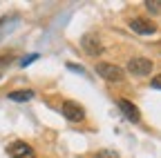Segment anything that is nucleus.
<instances>
[{
    "instance_id": "nucleus-4",
    "label": "nucleus",
    "mask_w": 161,
    "mask_h": 158,
    "mask_svg": "<svg viewBox=\"0 0 161 158\" xmlns=\"http://www.w3.org/2000/svg\"><path fill=\"white\" fill-rule=\"evenodd\" d=\"M130 29L136 31V33H143V36H150L157 31V25L150 20V18H132L130 20Z\"/></svg>"
},
{
    "instance_id": "nucleus-5",
    "label": "nucleus",
    "mask_w": 161,
    "mask_h": 158,
    "mask_svg": "<svg viewBox=\"0 0 161 158\" xmlns=\"http://www.w3.org/2000/svg\"><path fill=\"white\" fill-rule=\"evenodd\" d=\"M9 156H11V158H36V151H34L27 143L16 140V143L9 145Z\"/></svg>"
},
{
    "instance_id": "nucleus-1",
    "label": "nucleus",
    "mask_w": 161,
    "mask_h": 158,
    "mask_svg": "<svg viewBox=\"0 0 161 158\" xmlns=\"http://www.w3.org/2000/svg\"><path fill=\"white\" fill-rule=\"evenodd\" d=\"M96 74L103 76L105 80H110V83L123 80V69L116 67V65H112V63H98V65H96Z\"/></svg>"
},
{
    "instance_id": "nucleus-10",
    "label": "nucleus",
    "mask_w": 161,
    "mask_h": 158,
    "mask_svg": "<svg viewBox=\"0 0 161 158\" xmlns=\"http://www.w3.org/2000/svg\"><path fill=\"white\" fill-rule=\"evenodd\" d=\"M11 60H14L11 56H7V54H0V67H5V65H9Z\"/></svg>"
},
{
    "instance_id": "nucleus-7",
    "label": "nucleus",
    "mask_w": 161,
    "mask_h": 158,
    "mask_svg": "<svg viewBox=\"0 0 161 158\" xmlns=\"http://www.w3.org/2000/svg\"><path fill=\"white\" fill-rule=\"evenodd\" d=\"M83 47L87 49V54L90 56H96V54H101V43H98V38L96 36H83Z\"/></svg>"
},
{
    "instance_id": "nucleus-6",
    "label": "nucleus",
    "mask_w": 161,
    "mask_h": 158,
    "mask_svg": "<svg viewBox=\"0 0 161 158\" xmlns=\"http://www.w3.org/2000/svg\"><path fill=\"white\" fill-rule=\"evenodd\" d=\"M119 109L123 111V116L128 118L130 123H139V120H141V114H139L136 105L130 103V100H125V98H121V100H119Z\"/></svg>"
},
{
    "instance_id": "nucleus-14",
    "label": "nucleus",
    "mask_w": 161,
    "mask_h": 158,
    "mask_svg": "<svg viewBox=\"0 0 161 158\" xmlns=\"http://www.w3.org/2000/svg\"><path fill=\"white\" fill-rule=\"evenodd\" d=\"M67 67H69V69H74V71H83V67H78V65H72V63H69Z\"/></svg>"
},
{
    "instance_id": "nucleus-11",
    "label": "nucleus",
    "mask_w": 161,
    "mask_h": 158,
    "mask_svg": "<svg viewBox=\"0 0 161 158\" xmlns=\"http://www.w3.org/2000/svg\"><path fill=\"white\" fill-rule=\"evenodd\" d=\"M150 85H152V87H154V89H161V74H159V76H154V78H152V83H150Z\"/></svg>"
},
{
    "instance_id": "nucleus-8",
    "label": "nucleus",
    "mask_w": 161,
    "mask_h": 158,
    "mask_svg": "<svg viewBox=\"0 0 161 158\" xmlns=\"http://www.w3.org/2000/svg\"><path fill=\"white\" fill-rule=\"evenodd\" d=\"M9 98H11L14 103H27V100L34 98V91L31 89H16V91L9 94Z\"/></svg>"
},
{
    "instance_id": "nucleus-2",
    "label": "nucleus",
    "mask_w": 161,
    "mask_h": 158,
    "mask_svg": "<svg viewBox=\"0 0 161 158\" xmlns=\"http://www.w3.org/2000/svg\"><path fill=\"white\" fill-rule=\"evenodd\" d=\"M128 71L134 74V76H148L152 71V60L150 58H143V56H136L128 63Z\"/></svg>"
},
{
    "instance_id": "nucleus-13",
    "label": "nucleus",
    "mask_w": 161,
    "mask_h": 158,
    "mask_svg": "<svg viewBox=\"0 0 161 158\" xmlns=\"http://www.w3.org/2000/svg\"><path fill=\"white\" fill-rule=\"evenodd\" d=\"M36 58H38V54H31L29 58H23V65H29V63H34Z\"/></svg>"
},
{
    "instance_id": "nucleus-3",
    "label": "nucleus",
    "mask_w": 161,
    "mask_h": 158,
    "mask_svg": "<svg viewBox=\"0 0 161 158\" xmlns=\"http://www.w3.org/2000/svg\"><path fill=\"white\" fill-rule=\"evenodd\" d=\"M60 111H63V116L67 118V120H72V123H80L85 118V109L78 103H74V100H65L63 107H60Z\"/></svg>"
},
{
    "instance_id": "nucleus-9",
    "label": "nucleus",
    "mask_w": 161,
    "mask_h": 158,
    "mask_svg": "<svg viewBox=\"0 0 161 158\" xmlns=\"http://www.w3.org/2000/svg\"><path fill=\"white\" fill-rule=\"evenodd\" d=\"M146 7H148L150 13H161V0H148Z\"/></svg>"
},
{
    "instance_id": "nucleus-15",
    "label": "nucleus",
    "mask_w": 161,
    "mask_h": 158,
    "mask_svg": "<svg viewBox=\"0 0 161 158\" xmlns=\"http://www.w3.org/2000/svg\"><path fill=\"white\" fill-rule=\"evenodd\" d=\"M5 25H7V18H3V20H0V36H3V29H5Z\"/></svg>"
},
{
    "instance_id": "nucleus-12",
    "label": "nucleus",
    "mask_w": 161,
    "mask_h": 158,
    "mask_svg": "<svg viewBox=\"0 0 161 158\" xmlns=\"http://www.w3.org/2000/svg\"><path fill=\"white\" fill-rule=\"evenodd\" d=\"M98 158H119L116 154H112V151H101L98 154Z\"/></svg>"
}]
</instances>
